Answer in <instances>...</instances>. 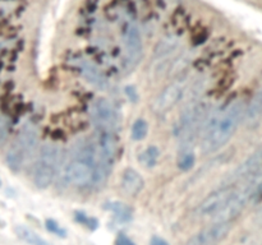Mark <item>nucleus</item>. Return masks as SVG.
Wrapping results in <instances>:
<instances>
[{"label": "nucleus", "mask_w": 262, "mask_h": 245, "mask_svg": "<svg viewBox=\"0 0 262 245\" xmlns=\"http://www.w3.org/2000/svg\"><path fill=\"white\" fill-rule=\"evenodd\" d=\"M242 101H234L225 109L214 112L204 125L201 138V152L207 155L222 148L234 135L238 125L245 116Z\"/></svg>", "instance_id": "f257e3e1"}, {"label": "nucleus", "mask_w": 262, "mask_h": 245, "mask_svg": "<svg viewBox=\"0 0 262 245\" xmlns=\"http://www.w3.org/2000/svg\"><path fill=\"white\" fill-rule=\"evenodd\" d=\"M61 161L60 148L54 143H43L38 151L33 168V184L38 189H46L53 184Z\"/></svg>", "instance_id": "f03ea898"}, {"label": "nucleus", "mask_w": 262, "mask_h": 245, "mask_svg": "<svg viewBox=\"0 0 262 245\" xmlns=\"http://www.w3.org/2000/svg\"><path fill=\"white\" fill-rule=\"evenodd\" d=\"M204 112V105L192 104L187 106L181 114L178 121V129H177L181 153L191 152L192 144L196 142L197 135L200 134V132H201L205 125V122H202Z\"/></svg>", "instance_id": "7ed1b4c3"}, {"label": "nucleus", "mask_w": 262, "mask_h": 245, "mask_svg": "<svg viewBox=\"0 0 262 245\" xmlns=\"http://www.w3.org/2000/svg\"><path fill=\"white\" fill-rule=\"evenodd\" d=\"M91 119L100 132L113 133L119 121V115L109 100L97 99L91 106Z\"/></svg>", "instance_id": "20e7f679"}, {"label": "nucleus", "mask_w": 262, "mask_h": 245, "mask_svg": "<svg viewBox=\"0 0 262 245\" xmlns=\"http://www.w3.org/2000/svg\"><path fill=\"white\" fill-rule=\"evenodd\" d=\"M235 191V188L230 184H225L222 188L216 189L215 191L210 193L204 201L200 203V206L197 207L196 213L199 217H211L216 216L220 211L223 209V207L227 204V202L229 201L230 197L233 195V193Z\"/></svg>", "instance_id": "39448f33"}, {"label": "nucleus", "mask_w": 262, "mask_h": 245, "mask_svg": "<svg viewBox=\"0 0 262 245\" xmlns=\"http://www.w3.org/2000/svg\"><path fill=\"white\" fill-rule=\"evenodd\" d=\"M64 179L72 185H89L92 181H96V168L84 161L73 160L64 168Z\"/></svg>", "instance_id": "423d86ee"}, {"label": "nucleus", "mask_w": 262, "mask_h": 245, "mask_svg": "<svg viewBox=\"0 0 262 245\" xmlns=\"http://www.w3.org/2000/svg\"><path fill=\"white\" fill-rule=\"evenodd\" d=\"M230 231L228 222H214L210 226L194 234L186 245H217Z\"/></svg>", "instance_id": "0eeeda50"}, {"label": "nucleus", "mask_w": 262, "mask_h": 245, "mask_svg": "<svg viewBox=\"0 0 262 245\" xmlns=\"http://www.w3.org/2000/svg\"><path fill=\"white\" fill-rule=\"evenodd\" d=\"M262 168V145L257 150L253 151L242 163L235 167V170L228 176V184L233 185L235 181L243 180V179H251L252 176L257 175Z\"/></svg>", "instance_id": "6e6552de"}, {"label": "nucleus", "mask_w": 262, "mask_h": 245, "mask_svg": "<svg viewBox=\"0 0 262 245\" xmlns=\"http://www.w3.org/2000/svg\"><path fill=\"white\" fill-rule=\"evenodd\" d=\"M124 47L127 61L130 66H135L140 61L141 55H142V36L141 31L135 23H128L124 28Z\"/></svg>", "instance_id": "1a4fd4ad"}, {"label": "nucleus", "mask_w": 262, "mask_h": 245, "mask_svg": "<svg viewBox=\"0 0 262 245\" xmlns=\"http://www.w3.org/2000/svg\"><path fill=\"white\" fill-rule=\"evenodd\" d=\"M184 94V88L181 83H171L166 86L160 93L156 96L152 104L154 111L158 114H164L173 109L177 104L182 100Z\"/></svg>", "instance_id": "9d476101"}, {"label": "nucleus", "mask_w": 262, "mask_h": 245, "mask_svg": "<svg viewBox=\"0 0 262 245\" xmlns=\"http://www.w3.org/2000/svg\"><path fill=\"white\" fill-rule=\"evenodd\" d=\"M15 144L25 153L26 158H31L38 147V132L32 124H27L20 129Z\"/></svg>", "instance_id": "9b49d317"}, {"label": "nucleus", "mask_w": 262, "mask_h": 245, "mask_svg": "<svg viewBox=\"0 0 262 245\" xmlns=\"http://www.w3.org/2000/svg\"><path fill=\"white\" fill-rule=\"evenodd\" d=\"M96 147L102 165H113L115 155H117V143H115L112 132H100Z\"/></svg>", "instance_id": "f8f14e48"}, {"label": "nucleus", "mask_w": 262, "mask_h": 245, "mask_svg": "<svg viewBox=\"0 0 262 245\" xmlns=\"http://www.w3.org/2000/svg\"><path fill=\"white\" fill-rule=\"evenodd\" d=\"M120 184H122V189L124 190V193L129 194V195H136L143 189L145 180H143V178L137 170L128 167L123 173L122 183Z\"/></svg>", "instance_id": "ddd939ff"}, {"label": "nucleus", "mask_w": 262, "mask_h": 245, "mask_svg": "<svg viewBox=\"0 0 262 245\" xmlns=\"http://www.w3.org/2000/svg\"><path fill=\"white\" fill-rule=\"evenodd\" d=\"M79 69H81V74L86 78V81L89 83L94 84L97 88H105L107 84L106 78L104 77V74L99 70L97 66H95L94 64L87 63V61H82L79 64Z\"/></svg>", "instance_id": "4468645a"}, {"label": "nucleus", "mask_w": 262, "mask_h": 245, "mask_svg": "<svg viewBox=\"0 0 262 245\" xmlns=\"http://www.w3.org/2000/svg\"><path fill=\"white\" fill-rule=\"evenodd\" d=\"M26 161H27V158H26L25 153L20 151V148L14 142L8 148L7 153H5V162H7L8 167L13 173H19L23 166H25Z\"/></svg>", "instance_id": "2eb2a0df"}, {"label": "nucleus", "mask_w": 262, "mask_h": 245, "mask_svg": "<svg viewBox=\"0 0 262 245\" xmlns=\"http://www.w3.org/2000/svg\"><path fill=\"white\" fill-rule=\"evenodd\" d=\"M14 232L22 241H25L28 245H50L37 232H35L30 227L23 226V225H17L14 227Z\"/></svg>", "instance_id": "dca6fc26"}, {"label": "nucleus", "mask_w": 262, "mask_h": 245, "mask_svg": "<svg viewBox=\"0 0 262 245\" xmlns=\"http://www.w3.org/2000/svg\"><path fill=\"white\" fill-rule=\"evenodd\" d=\"M107 208L114 213L115 218L119 222H128L132 219V209L123 202H112Z\"/></svg>", "instance_id": "f3484780"}, {"label": "nucleus", "mask_w": 262, "mask_h": 245, "mask_svg": "<svg viewBox=\"0 0 262 245\" xmlns=\"http://www.w3.org/2000/svg\"><path fill=\"white\" fill-rule=\"evenodd\" d=\"M260 115H262V88L255 94V96H253L250 106H248V109L246 110L245 116L247 117L248 120L252 121V120L257 119Z\"/></svg>", "instance_id": "a211bd4d"}, {"label": "nucleus", "mask_w": 262, "mask_h": 245, "mask_svg": "<svg viewBox=\"0 0 262 245\" xmlns=\"http://www.w3.org/2000/svg\"><path fill=\"white\" fill-rule=\"evenodd\" d=\"M159 156H160V152H159L158 147L150 145V147L146 148L143 152H141L140 162L142 163L143 166H146V167H152V166H155L156 162H158Z\"/></svg>", "instance_id": "6ab92c4d"}, {"label": "nucleus", "mask_w": 262, "mask_h": 245, "mask_svg": "<svg viewBox=\"0 0 262 245\" xmlns=\"http://www.w3.org/2000/svg\"><path fill=\"white\" fill-rule=\"evenodd\" d=\"M148 133V124L146 120L137 119L130 128V137L133 140H143Z\"/></svg>", "instance_id": "aec40b11"}, {"label": "nucleus", "mask_w": 262, "mask_h": 245, "mask_svg": "<svg viewBox=\"0 0 262 245\" xmlns=\"http://www.w3.org/2000/svg\"><path fill=\"white\" fill-rule=\"evenodd\" d=\"M177 45H178V41L173 40V38H165V40H161L159 42V45L155 48V55L156 56H166L171 53L173 50H176Z\"/></svg>", "instance_id": "412c9836"}, {"label": "nucleus", "mask_w": 262, "mask_h": 245, "mask_svg": "<svg viewBox=\"0 0 262 245\" xmlns=\"http://www.w3.org/2000/svg\"><path fill=\"white\" fill-rule=\"evenodd\" d=\"M193 163L194 155L192 152H183L179 155L178 165L182 170H189L191 167H193Z\"/></svg>", "instance_id": "4be33fe9"}, {"label": "nucleus", "mask_w": 262, "mask_h": 245, "mask_svg": "<svg viewBox=\"0 0 262 245\" xmlns=\"http://www.w3.org/2000/svg\"><path fill=\"white\" fill-rule=\"evenodd\" d=\"M76 219L77 222H79L81 225H84V226H87L91 230L97 229V226H99V222H97L96 218L86 216V213H83V212H77Z\"/></svg>", "instance_id": "5701e85b"}, {"label": "nucleus", "mask_w": 262, "mask_h": 245, "mask_svg": "<svg viewBox=\"0 0 262 245\" xmlns=\"http://www.w3.org/2000/svg\"><path fill=\"white\" fill-rule=\"evenodd\" d=\"M46 229L48 231H50L51 234L56 235L59 237H66L67 236V231L55 221V219H46V224H45Z\"/></svg>", "instance_id": "b1692460"}, {"label": "nucleus", "mask_w": 262, "mask_h": 245, "mask_svg": "<svg viewBox=\"0 0 262 245\" xmlns=\"http://www.w3.org/2000/svg\"><path fill=\"white\" fill-rule=\"evenodd\" d=\"M8 132H9V124L8 120L3 115H0V144L7 139Z\"/></svg>", "instance_id": "393cba45"}, {"label": "nucleus", "mask_w": 262, "mask_h": 245, "mask_svg": "<svg viewBox=\"0 0 262 245\" xmlns=\"http://www.w3.org/2000/svg\"><path fill=\"white\" fill-rule=\"evenodd\" d=\"M115 245H136V244L132 241V239H129L125 234H119L117 236V239H115Z\"/></svg>", "instance_id": "a878e982"}, {"label": "nucleus", "mask_w": 262, "mask_h": 245, "mask_svg": "<svg viewBox=\"0 0 262 245\" xmlns=\"http://www.w3.org/2000/svg\"><path fill=\"white\" fill-rule=\"evenodd\" d=\"M150 245H170V244H169L165 239H163V237L154 236L152 239H151Z\"/></svg>", "instance_id": "bb28decb"}, {"label": "nucleus", "mask_w": 262, "mask_h": 245, "mask_svg": "<svg viewBox=\"0 0 262 245\" xmlns=\"http://www.w3.org/2000/svg\"><path fill=\"white\" fill-rule=\"evenodd\" d=\"M260 216L262 217V209H261V212H260Z\"/></svg>", "instance_id": "cd10ccee"}, {"label": "nucleus", "mask_w": 262, "mask_h": 245, "mask_svg": "<svg viewBox=\"0 0 262 245\" xmlns=\"http://www.w3.org/2000/svg\"><path fill=\"white\" fill-rule=\"evenodd\" d=\"M0 185H2V180H0Z\"/></svg>", "instance_id": "c85d7f7f"}]
</instances>
